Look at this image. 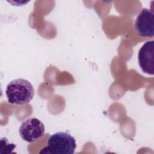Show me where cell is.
I'll return each instance as SVG.
<instances>
[{"mask_svg":"<svg viewBox=\"0 0 154 154\" xmlns=\"http://www.w3.org/2000/svg\"><path fill=\"white\" fill-rule=\"evenodd\" d=\"M5 94L10 103L23 105L29 103L32 99L34 89L28 80L17 78L12 80L7 84Z\"/></svg>","mask_w":154,"mask_h":154,"instance_id":"obj_1","label":"cell"},{"mask_svg":"<svg viewBox=\"0 0 154 154\" xmlns=\"http://www.w3.org/2000/svg\"><path fill=\"white\" fill-rule=\"evenodd\" d=\"M76 147L75 138L66 132L52 134L47 141V146L40 153L73 154Z\"/></svg>","mask_w":154,"mask_h":154,"instance_id":"obj_2","label":"cell"},{"mask_svg":"<svg viewBox=\"0 0 154 154\" xmlns=\"http://www.w3.org/2000/svg\"><path fill=\"white\" fill-rule=\"evenodd\" d=\"M154 42H145L139 50L138 54V63L142 71L148 75L154 74Z\"/></svg>","mask_w":154,"mask_h":154,"instance_id":"obj_5","label":"cell"},{"mask_svg":"<svg viewBox=\"0 0 154 154\" xmlns=\"http://www.w3.org/2000/svg\"><path fill=\"white\" fill-rule=\"evenodd\" d=\"M45 128L43 123L37 118H30L25 120L19 128L21 138L32 143L40 139L45 135Z\"/></svg>","mask_w":154,"mask_h":154,"instance_id":"obj_3","label":"cell"},{"mask_svg":"<svg viewBox=\"0 0 154 154\" xmlns=\"http://www.w3.org/2000/svg\"><path fill=\"white\" fill-rule=\"evenodd\" d=\"M135 28L140 36L153 37L154 36L153 10L147 8H143L136 18Z\"/></svg>","mask_w":154,"mask_h":154,"instance_id":"obj_4","label":"cell"}]
</instances>
